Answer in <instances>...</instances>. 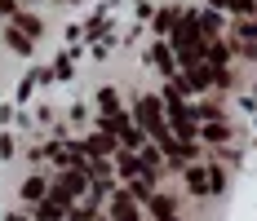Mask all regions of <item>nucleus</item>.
Listing matches in <instances>:
<instances>
[{"mask_svg":"<svg viewBox=\"0 0 257 221\" xmlns=\"http://www.w3.org/2000/svg\"><path fill=\"white\" fill-rule=\"evenodd\" d=\"M204 31H200V18H178L173 23V53H178L182 62L191 67V62H204Z\"/></svg>","mask_w":257,"mask_h":221,"instance_id":"f257e3e1","label":"nucleus"},{"mask_svg":"<svg viewBox=\"0 0 257 221\" xmlns=\"http://www.w3.org/2000/svg\"><path fill=\"white\" fill-rule=\"evenodd\" d=\"M133 111H138V128H142L151 142H160V146H164V142H173L169 120H164V102H160V98H138Z\"/></svg>","mask_w":257,"mask_h":221,"instance_id":"f03ea898","label":"nucleus"},{"mask_svg":"<svg viewBox=\"0 0 257 221\" xmlns=\"http://www.w3.org/2000/svg\"><path fill=\"white\" fill-rule=\"evenodd\" d=\"M164 120L178 133V142H195V120H191V111H186V102H182L178 84H169V93H164Z\"/></svg>","mask_w":257,"mask_h":221,"instance_id":"7ed1b4c3","label":"nucleus"},{"mask_svg":"<svg viewBox=\"0 0 257 221\" xmlns=\"http://www.w3.org/2000/svg\"><path fill=\"white\" fill-rule=\"evenodd\" d=\"M106 133H111V137H120L124 150H142V142H147V133H142L138 124H128L120 111H111V115H106Z\"/></svg>","mask_w":257,"mask_h":221,"instance_id":"20e7f679","label":"nucleus"},{"mask_svg":"<svg viewBox=\"0 0 257 221\" xmlns=\"http://www.w3.org/2000/svg\"><path fill=\"white\" fill-rule=\"evenodd\" d=\"M80 190H84V172H62V177H58V186H53V195L49 199H58V203H67V199H76Z\"/></svg>","mask_w":257,"mask_h":221,"instance_id":"39448f33","label":"nucleus"},{"mask_svg":"<svg viewBox=\"0 0 257 221\" xmlns=\"http://www.w3.org/2000/svg\"><path fill=\"white\" fill-rule=\"evenodd\" d=\"M111 217H115V221H138L133 195H115V199H111Z\"/></svg>","mask_w":257,"mask_h":221,"instance_id":"423d86ee","label":"nucleus"},{"mask_svg":"<svg viewBox=\"0 0 257 221\" xmlns=\"http://www.w3.org/2000/svg\"><path fill=\"white\" fill-rule=\"evenodd\" d=\"M151 212H155V221H178V208H173L169 195H151Z\"/></svg>","mask_w":257,"mask_h":221,"instance_id":"0eeeda50","label":"nucleus"},{"mask_svg":"<svg viewBox=\"0 0 257 221\" xmlns=\"http://www.w3.org/2000/svg\"><path fill=\"white\" fill-rule=\"evenodd\" d=\"M84 150H89V155H111V150H115V137H111V133H93V137L84 142Z\"/></svg>","mask_w":257,"mask_h":221,"instance_id":"6e6552de","label":"nucleus"},{"mask_svg":"<svg viewBox=\"0 0 257 221\" xmlns=\"http://www.w3.org/2000/svg\"><path fill=\"white\" fill-rule=\"evenodd\" d=\"M5 40H9V49H14V53H31V36H23L18 27H9V31H5Z\"/></svg>","mask_w":257,"mask_h":221,"instance_id":"1a4fd4ad","label":"nucleus"},{"mask_svg":"<svg viewBox=\"0 0 257 221\" xmlns=\"http://www.w3.org/2000/svg\"><path fill=\"white\" fill-rule=\"evenodd\" d=\"M186 186H191V195H204V190H213V186H208V172H200V168L186 172Z\"/></svg>","mask_w":257,"mask_h":221,"instance_id":"9d476101","label":"nucleus"},{"mask_svg":"<svg viewBox=\"0 0 257 221\" xmlns=\"http://www.w3.org/2000/svg\"><path fill=\"white\" fill-rule=\"evenodd\" d=\"M14 27L23 36H40V18H31V14H14Z\"/></svg>","mask_w":257,"mask_h":221,"instance_id":"9b49d317","label":"nucleus"},{"mask_svg":"<svg viewBox=\"0 0 257 221\" xmlns=\"http://www.w3.org/2000/svg\"><path fill=\"white\" fill-rule=\"evenodd\" d=\"M120 172H124V177H147V164L133 159V155H120Z\"/></svg>","mask_w":257,"mask_h":221,"instance_id":"f8f14e48","label":"nucleus"},{"mask_svg":"<svg viewBox=\"0 0 257 221\" xmlns=\"http://www.w3.org/2000/svg\"><path fill=\"white\" fill-rule=\"evenodd\" d=\"M155 67L164 75H173V49H169V45H155Z\"/></svg>","mask_w":257,"mask_h":221,"instance_id":"ddd939ff","label":"nucleus"},{"mask_svg":"<svg viewBox=\"0 0 257 221\" xmlns=\"http://www.w3.org/2000/svg\"><path fill=\"white\" fill-rule=\"evenodd\" d=\"M213 5H217V9H235V14H253L257 9L253 0H213Z\"/></svg>","mask_w":257,"mask_h":221,"instance_id":"4468645a","label":"nucleus"},{"mask_svg":"<svg viewBox=\"0 0 257 221\" xmlns=\"http://www.w3.org/2000/svg\"><path fill=\"white\" fill-rule=\"evenodd\" d=\"M23 195L27 199H45V177H31V181L23 186Z\"/></svg>","mask_w":257,"mask_h":221,"instance_id":"2eb2a0df","label":"nucleus"},{"mask_svg":"<svg viewBox=\"0 0 257 221\" xmlns=\"http://www.w3.org/2000/svg\"><path fill=\"white\" fill-rule=\"evenodd\" d=\"M98 102H102V111H106V115H111V111H120V106H115V102H120V98H115L111 89H102V93H98Z\"/></svg>","mask_w":257,"mask_h":221,"instance_id":"dca6fc26","label":"nucleus"},{"mask_svg":"<svg viewBox=\"0 0 257 221\" xmlns=\"http://www.w3.org/2000/svg\"><path fill=\"white\" fill-rule=\"evenodd\" d=\"M204 137H208V142H222V137H226V128H222V124H208Z\"/></svg>","mask_w":257,"mask_h":221,"instance_id":"f3484780","label":"nucleus"},{"mask_svg":"<svg viewBox=\"0 0 257 221\" xmlns=\"http://www.w3.org/2000/svg\"><path fill=\"white\" fill-rule=\"evenodd\" d=\"M239 36H248V40H257V23H244V27H239Z\"/></svg>","mask_w":257,"mask_h":221,"instance_id":"a211bd4d","label":"nucleus"},{"mask_svg":"<svg viewBox=\"0 0 257 221\" xmlns=\"http://www.w3.org/2000/svg\"><path fill=\"white\" fill-rule=\"evenodd\" d=\"M253 5H257V0H253Z\"/></svg>","mask_w":257,"mask_h":221,"instance_id":"6ab92c4d","label":"nucleus"}]
</instances>
